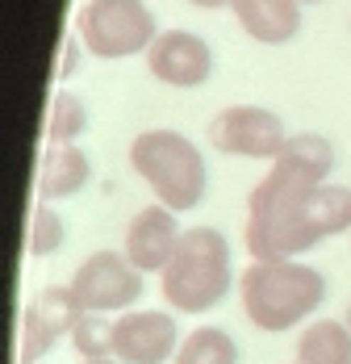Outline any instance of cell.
<instances>
[{"label":"cell","instance_id":"25","mask_svg":"<svg viewBox=\"0 0 351 364\" xmlns=\"http://www.w3.org/2000/svg\"><path fill=\"white\" fill-rule=\"evenodd\" d=\"M293 364H297V360H293Z\"/></svg>","mask_w":351,"mask_h":364},{"label":"cell","instance_id":"8","mask_svg":"<svg viewBox=\"0 0 351 364\" xmlns=\"http://www.w3.org/2000/svg\"><path fill=\"white\" fill-rule=\"evenodd\" d=\"M84 301L75 297L71 285H46L34 293V301L21 314V364H46L50 348L75 331V323L84 318Z\"/></svg>","mask_w":351,"mask_h":364},{"label":"cell","instance_id":"24","mask_svg":"<svg viewBox=\"0 0 351 364\" xmlns=\"http://www.w3.org/2000/svg\"><path fill=\"white\" fill-rule=\"evenodd\" d=\"M301 4H322V0H301Z\"/></svg>","mask_w":351,"mask_h":364},{"label":"cell","instance_id":"4","mask_svg":"<svg viewBox=\"0 0 351 364\" xmlns=\"http://www.w3.org/2000/svg\"><path fill=\"white\" fill-rule=\"evenodd\" d=\"M130 168L159 205H168L176 214H188L205 201L210 193V168L201 146L180 130H142L130 143Z\"/></svg>","mask_w":351,"mask_h":364},{"label":"cell","instance_id":"7","mask_svg":"<svg viewBox=\"0 0 351 364\" xmlns=\"http://www.w3.org/2000/svg\"><path fill=\"white\" fill-rule=\"evenodd\" d=\"M205 134L213 151L234 159H259V164H276V155L288 143L281 113L264 105H226L210 117Z\"/></svg>","mask_w":351,"mask_h":364},{"label":"cell","instance_id":"16","mask_svg":"<svg viewBox=\"0 0 351 364\" xmlns=\"http://www.w3.org/2000/svg\"><path fill=\"white\" fill-rule=\"evenodd\" d=\"M84 130H88V105H84V97L71 92L68 84H55L50 109H46V146L80 143Z\"/></svg>","mask_w":351,"mask_h":364},{"label":"cell","instance_id":"17","mask_svg":"<svg viewBox=\"0 0 351 364\" xmlns=\"http://www.w3.org/2000/svg\"><path fill=\"white\" fill-rule=\"evenodd\" d=\"M172 364H239V343L226 327H197L180 339Z\"/></svg>","mask_w":351,"mask_h":364},{"label":"cell","instance_id":"13","mask_svg":"<svg viewBox=\"0 0 351 364\" xmlns=\"http://www.w3.org/2000/svg\"><path fill=\"white\" fill-rule=\"evenodd\" d=\"M92 181V159L80 143L46 146L38 159V201H68Z\"/></svg>","mask_w":351,"mask_h":364},{"label":"cell","instance_id":"23","mask_svg":"<svg viewBox=\"0 0 351 364\" xmlns=\"http://www.w3.org/2000/svg\"><path fill=\"white\" fill-rule=\"evenodd\" d=\"M343 323H347V327H351V306H347V314H343Z\"/></svg>","mask_w":351,"mask_h":364},{"label":"cell","instance_id":"5","mask_svg":"<svg viewBox=\"0 0 351 364\" xmlns=\"http://www.w3.org/2000/svg\"><path fill=\"white\" fill-rule=\"evenodd\" d=\"M75 34L92 59L117 63L130 55H146L159 38V21L146 0H84L75 9Z\"/></svg>","mask_w":351,"mask_h":364},{"label":"cell","instance_id":"9","mask_svg":"<svg viewBox=\"0 0 351 364\" xmlns=\"http://www.w3.org/2000/svg\"><path fill=\"white\" fill-rule=\"evenodd\" d=\"M142 59H146L151 80H159L163 88H176V92H193V88L210 84L213 75V46L184 26L159 30V38L151 42V50Z\"/></svg>","mask_w":351,"mask_h":364},{"label":"cell","instance_id":"14","mask_svg":"<svg viewBox=\"0 0 351 364\" xmlns=\"http://www.w3.org/2000/svg\"><path fill=\"white\" fill-rule=\"evenodd\" d=\"M272 168H281V172H288V176H297L306 184H330L335 143L326 134H318V130H297V134H288V143H284V151L276 155Z\"/></svg>","mask_w":351,"mask_h":364},{"label":"cell","instance_id":"3","mask_svg":"<svg viewBox=\"0 0 351 364\" xmlns=\"http://www.w3.org/2000/svg\"><path fill=\"white\" fill-rule=\"evenodd\" d=\"M239 289L230 239L217 226H184L172 264L159 272V293L176 314H210Z\"/></svg>","mask_w":351,"mask_h":364},{"label":"cell","instance_id":"12","mask_svg":"<svg viewBox=\"0 0 351 364\" xmlns=\"http://www.w3.org/2000/svg\"><path fill=\"white\" fill-rule=\"evenodd\" d=\"M234 21L243 26V34L259 46H288L301 34V0H230Z\"/></svg>","mask_w":351,"mask_h":364},{"label":"cell","instance_id":"18","mask_svg":"<svg viewBox=\"0 0 351 364\" xmlns=\"http://www.w3.org/2000/svg\"><path fill=\"white\" fill-rule=\"evenodd\" d=\"M68 230L71 226L55 210V201H38L30 210V226H26V252H30V259H50L55 252H63Z\"/></svg>","mask_w":351,"mask_h":364},{"label":"cell","instance_id":"6","mask_svg":"<svg viewBox=\"0 0 351 364\" xmlns=\"http://www.w3.org/2000/svg\"><path fill=\"white\" fill-rule=\"evenodd\" d=\"M75 297L84 301L88 314H126L134 310L146 293V272L130 264L126 252H113V247H101V252H88L80 259V268L71 272L68 281Z\"/></svg>","mask_w":351,"mask_h":364},{"label":"cell","instance_id":"1","mask_svg":"<svg viewBox=\"0 0 351 364\" xmlns=\"http://www.w3.org/2000/svg\"><path fill=\"white\" fill-rule=\"evenodd\" d=\"M247 252L251 259H301L318 243L351 235L347 184H306L268 168L247 193Z\"/></svg>","mask_w":351,"mask_h":364},{"label":"cell","instance_id":"20","mask_svg":"<svg viewBox=\"0 0 351 364\" xmlns=\"http://www.w3.org/2000/svg\"><path fill=\"white\" fill-rule=\"evenodd\" d=\"M84 55H88V46H84V42H80V34L71 30V34L59 42V55H55V84H68L71 75L80 72Z\"/></svg>","mask_w":351,"mask_h":364},{"label":"cell","instance_id":"22","mask_svg":"<svg viewBox=\"0 0 351 364\" xmlns=\"http://www.w3.org/2000/svg\"><path fill=\"white\" fill-rule=\"evenodd\" d=\"M80 364H122L117 356H105V360H80Z\"/></svg>","mask_w":351,"mask_h":364},{"label":"cell","instance_id":"19","mask_svg":"<svg viewBox=\"0 0 351 364\" xmlns=\"http://www.w3.org/2000/svg\"><path fill=\"white\" fill-rule=\"evenodd\" d=\"M71 348H75L80 360L117 356V318L113 314H84L71 331Z\"/></svg>","mask_w":351,"mask_h":364},{"label":"cell","instance_id":"15","mask_svg":"<svg viewBox=\"0 0 351 364\" xmlns=\"http://www.w3.org/2000/svg\"><path fill=\"white\" fill-rule=\"evenodd\" d=\"M297 364H351V327L343 318H310L297 335Z\"/></svg>","mask_w":351,"mask_h":364},{"label":"cell","instance_id":"2","mask_svg":"<svg viewBox=\"0 0 351 364\" xmlns=\"http://www.w3.org/2000/svg\"><path fill=\"white\" fill-rule=\"evenodd\" d=\"M247 323L264 335L306 327L326 301V277L306 259H251L239 272Z\"/></svg>","mask_w":351,"mask_h":364},{"label":"cell","instance_id":"11","mask_svg":"<svg viewBox=\"0 0 351 364\" xmlns=\"http://www.w3.org/2000/svg\"><path fill=\"white\" fill-rule=\"evenodd\" d=\"M180 235H184L180 214L168 210V205H159V201H151V205H142L139 214L126 222L122 252L130 255V264L142 268L146 277H151V272L159 277V272L172 264L176 247H180Z\"/></svg>","mask_w":351,"mask_h":364},{"label":"cell","instance_id":"10","mask_svg":"<svg viewBox=\"0 0 351 364\" xmlns=\"http://www.w3.org/2000/svg\"><path fill=\"white\" fill-rule=\"evenodd\" d=\"M180 327L172 310L134 306L117 314V360L122 364H172L180 352Z\"/></svg>","mask_w":351,"mask_h":364},{"label":"cell","instance_id":"21","mask_svg":"<svg viewBox=\"0 0 351 364\" xmlns=\"http://www.w3.org/2000/svg\"><path fill=\"white\" fill-rule=\"evenodd\" d=\"M193 9H230V0H188Z\"/></svg>","mask_w":351,"mask_h":364}]
</instances>
